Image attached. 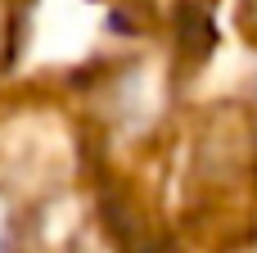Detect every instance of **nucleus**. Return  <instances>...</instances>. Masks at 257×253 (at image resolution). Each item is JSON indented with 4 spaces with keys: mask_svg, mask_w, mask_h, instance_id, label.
<instances>
[{
    "mask_svg": "<svg viewBox=\"0 0 257 253\" xmlns=\"http://www.w3.org/2000/svg\"><path fill=\"white\" fill-rule=\"evenodd\" d=\"M212 36H217V27H212V18L203 9H185L181 14V45H185V54L203 59L212 50Z\"/></svg>",
    "mask_w": 257,
    "mask_h": 253,
    "instance_id": "obj_1",
    "label": "nucleus"
}]
</instances>
